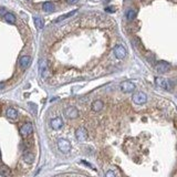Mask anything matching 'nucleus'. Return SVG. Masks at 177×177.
<instances>
[{
    "instance_id": "1",
    "label": "nucleus",
    "mask_w": 177,
    "mask_h": 177,
    "mask_svg": "<svg viewBox=\"0 0 177 177\" xmlns=\"http://www.w3.org/2000/svg\"><path fill=\"white\" fill-rule=\"evenodd\" d=\"M155 83L158 87H161L165 91H171L173 87V83L168 79H165V78H162V76H157L155 79Z\"/></svg>"
},
{
    "instance_id": "2",
    "label": "nucleus",
    "mask_w": 177,
    "mask_h": 177,
    "mask_svg": "<svg viewBox=\"0 0 177 177\" xmlns=\"http://www.w3.org/2000/svg\"><path fill=\"white\" fill-rule=\"evenodd\" d=\"M133 102L137 104V105H142V104H145L147 101V95L144 92H136L133 94Z\"/></svg>"
},
{
    "instance_id": "3",
    "label": "nucleus",
    "mask_w": 177,
    "mask_h": 177,
    "mask_svg": "<svg viewBox=\"0 0 177 177\" xmlns=\"http://www.w3.org/2000/svg\"><path fill=\"white\" fill-rule=\"evenodd\" d=\"M155 70L158 73H166L171 70V64L166 61H158L155 64Z\"/></svg>"
},
{
    "instance_id": "4",
    "label": "nucleus",
    "mask_w": 177,
    "mask_h": 177,
    "mask_svg": "<svg viewBox=\"0 0 177 177\" xmlns=\"http://www.w3.org/2000/svg\"><path fill=\"white\" fill-rule=\"evenodd\" d=\"M58 147L62 153H69L71 149V144L66 138H59L58 140Z\"/></svg>"
},
{
    "instance_id": "5",
    "label": "nucleus",
    "mask_w": 177,
    "mask_h": 177,
    "mask_svg": "<svg viewBox=\"0 0 177 177\" xmlns=\"http://www.w3.org/2000/svg\"><path fill=\"white\" fill-rule=\"evenodd\" d=\"M114 54H115V56H116L117 59L122 60V59H124L127 54L126 49L122 46V44H116V46L114 47Z\"/></svg>"
},
{
    "instance_id": "6",
    "label": "nucleus",
    "mask_w": 177,
    "mask_h": 177,
    "mask_svg": "<svg viewBox=\"0 0 177 177\" xmlns=\"http://www.w3.org/2000/svg\"><path fill=\"white\" fill-rule=\"evenodd\" d=\"M120 87H121V90L124 92V93H131V92H133L135 90L136 85L131 81H124L121 83Z\"/></svg>"
},
{
    "instance_id": "7",
    "label": "nucleus",
    "mask_w": 177,
    "mask_h": 177,
    "mask_svg": "<svg viewBox=\"0 0 177 177\" xmlns=\"http://www.w3.org/2000/svg\"><path fill=\"white\" fill-rule=\"evenodd\" d=\"M64 114L68 118H71V120H74L76 117L79 116V111L75 106H69L66 107V111H64Z\"/></svg>"
},
{
    "instance_id": "8",
    "label": "nucleus",
    "mask_w": 177,
    "mask_h": 177,
    "mask_svg": "<svg viewBox=\"0 0 177 177\" xmlns=\"http://www.w3.org/2000/svg\"><path fill=\"white\" fill-rule=\"evenodd\" d=\"M75 137L78 138V141L84 142L87 140V131L84 127H79L75 131Z\"/></svg>"
},
{
    "instance_id": "9",
    "label": "nucleus",
    "mask_w": 177,
    "mask_h": 177,
    "mask_svg": "<svg viewBox=\"0 0 177 177\" xmlns=\"http://www.w3.org/2000/svg\"><path fill=\"white\" fill-rule=\"evenodd\" d=\"M32 132H33V126H32L31 123H25L20 128V134L25 137L29 136Z\"/></svg>"
},
{
    "instance_id": "10",
    "label": "nucleus",
    "mask_w": 177,
    "mask_h": 177,
    "mask_svg": "<svg viewBox=\"0 0 177 177\" xmlns=\"http://www.w3.org/2000/svg\"><path fill=\"white\" fill-rule=\"evenodd\" d=\"M63 126V121L61 117H56L53 120H51V127L56 131H59L61 127Z\"/></svg>"
},
{
    "instance_id": "11",
    "label": "nucleus",
    "mask_w": 177,
    "mask_h": 177,
    "mask_svg": "<svg viewBox=\"0 0 177 177\" xmlns=\"http://www.w3.org/2000/svg\"><path fill=\"white\" fill-rule=\"evenodd\" d=\"M31 62V58L29 56H23L20 58V60H19V66H20L21 69H27L29 64H30Z\"/></svg>"
},
{
    "instance_id": "12",
    "label": "nucleus",
    "mask_w": 177,
    "mask_h": 177,
    "mask_svg": "<svg viewBox=\"0 0 177 177\" xmlns=\"http://www.w3.org/2000/svg\"><path fill=\"white\" fill-rule=\"evenodd\" d=\"M103 106H104V104H103V102L101 100H96V101L92 103V111L100 112L103 110Z\"/></svg>"
},
{
    "instance_id": "13",
    "label": "nucleus",
    "mask_w": 177,
    "mask_h": 177,
    "mask_svg": "<svg viewBox=\"0 0 177 177\" xmlns=\"http://www.w3.org/2000/svg\"><path fill=\"white\" fill-rule=\"evenodd\" d=\"M40 73L42 78H47V75H48V66H47L46 61H41L40 62Z\"/></svg>"
},
{
    "instance_id": "14",
    "label": "nucleus",
    "mask_w": 177,
    "mask_h": 177,
    "mask_svg": "<svg viewBox=\"0 0 177 177\" xmlns=\"http://www.w3.org/2000/svg\"><path fill=\"white\" fill-rule=\"evenodd\" d=\"M7 116L9 117V118H11V120H16L18 117V112L13 107H9L7 110Z\"/></svg>"
},
{
    "instance_id": "15",
    "label": "nucleus",
    "mask_w": 177,
    "mask_h": 177,
    "mask_svg": "<svg viewBox=\"0 0 177 177\" xmlns=\"http://www.w3.org/2000/svg\"><path fill=\"white\" fill-rule=\"evenodd\" d=\"M42 9L46 12H52V11H54V5L50 1H47L42 5Z\"/></svg>"
},
{
    "instance_id": "16",
    "label": "nucleus",
    "mask_w": 177,
    "mask_h": 177,
    "mask_svg": "<svg viewBox=\"0 0 177 177\" xmlns=\"http://www.w3.org/2000/svg\"><path fill=\"white\" fill-rule=\"evenodd\" d=\"M33 159H35V156H33V154L31 152H25L23 154V161L27 164H31V163L33 162Z\"/></svg>"
},
{
    "instance_id": "17",
    "label": "nucleus",
    "mask_w": 177,
    "mask_h": 177,
    "mask_svg": "<svg viewBox=\"0 0 177 177\" xmlns=\"http://www.w3.org/2000/svg\"><path fill=\"white\" fill-rule=\"evenodd\" d=\"M35 25L39 30H41V29L44 27V21H43V19L40 18V17H35Z\"/></svg>"
},
{
    "instance_id": "18",
    "label": "nucleus",
    "mask_w": 177,
    "mask_h": 177,
    "mask_svg": "<svg viewBox=\"0 0 177 177\" xmlns=\"http://www.w3.org/2000/svg\"><path fill=\"white\" fill-rule=\"evenodd\" d=\"M0 175L4 177H8L10 175V169H9V167L6 166V165H2V166H0Z\"/></svg>"
},
{
    "instance_id": "19",
    "label": "nucleus",
    "mask_w": 177,
    "mask_h": 177,
    "mask_svg": "<svg viewBox=\"0 0 177 177\" xmlns=\"http://www.w3.org/2000/svg\"><path fill=\"white\" fill-rule=\"evenodd\" d=\"M5 20L8 22V23H11V25H13L16 22V17L15 15H12L11 12H7L5 15Z\"/></svg>"
},
{
    "instance_id": "20",
    "label": "nucleus",
    "mask_w": 177,
    "mask_h": 177,
    "mask_svg": "<svg viewBox=\"0 0 177 177\" xmlns=\"http://www.w3.org/2000/svg\"><path fill=\"white\" fill-rule=\"evenodd\" d=\"M136 18V11L133 10V9H128V10L126 11V19L128 21H132L134 20Z\"/></svg>"
},
{
    "instance_id": "21",
    "label": "nucleus",
    "mask_w": 177,
    "mask_h": 177,
    "mask_svg": "<svg viewBox=\"0 0 177 177\" xmlns=\"http://www.w3.org/2000/svg\"><path fill=\"white\" fill-rule=\"evenodd\" d=\"M74 13H76V10L71 11V12H69V13H66V15H64V16H61V17H59V18L56 19V22H59V21L64 20V19H66V18H69V17H72V16L74 15Z\"/></svg>"
},
{
    "instance_id": "22",
    "label": "nucleus",
    "mask_w": 177,
    "mask_h": 177,
    "mask_svg": "<svg viewBox=\"0 0 177 177\" xmlns=\"http://www.w3.org/2000/svg\"><path fill=\"white\" fill-rule=\"evenodd\" d=\"M105 177H115V174L113 171H109V172L105 174Z\"/></svg>"
},
{
    "instance_id": "23",
    "label": "nucleus",
    "mask_w": 177,
    "mask_h": 177,
    "mask_svg": "<svg viewBox=\"0 0 177 177\" xmlns=\"http://www.w3.org/2000/svg\"><path fill=\"white\" fill-rule=\"evenodd\" d=\"M78 1H79V0H66V2H68L69 5H74Z\"/></svg>"
},
{
    "instance_id": "24",
    "label": "nucleus",
    "mask_w": 177,
    "mask_h": 177,
    "mask_svg": "<svg viewBox=\"0 0 177 177\" xmlns=\"http://www.w3.org/2000/svg\"><path fill=\"white\" fill-rule=\"evenodd\" d=\"M6 13H7V12H6V9H4V8H0V16H4V17H5Z\"/></svg>"
},
{
    "instance_id": "25",
    "label": "nucleus",
    "mask_w": 177,
    "mask_h": 177,
    "mask_svg": "<svg viewBox=\"0 0 177 177\" xmlns=\"http://www.w3.org/2000/svg\"><path fill=\"white\" fill-rule=\"evenodd\" d=\"M105 10L107 11V12H114L115 9H114V8H111V7H109V8H106Z\"/></svg>"
},
{
    "instance_id": "26",
    "label": "nucleus",
    "mask_w": 177,
    "mask_h": 177,
    "mask_svg": "<svg viewBox=\"0 0 177 177\" xmlns=\"http://www.w3.org/2000/svg\"><path fill=\"white\" fill-rule=\"evenodd\" d=\"M4 87H5V83H4V82H1V83H0V90H2Z\"/></svg>"
},
{
    "instance_id": "27",
    "label": "nucleus",
    "mask_w": 177,
    "mask_h": 177,
    "mask_svg": "<svg viewBox=\"0 0 177 177\" xmlns=\"http://www.w3.org/2000/svg\"><path fill=\"white\" fill-rule=\"evenodd\" d=\"M111 0H104V2H110Z\"/></svg>"
}]
</instances>
